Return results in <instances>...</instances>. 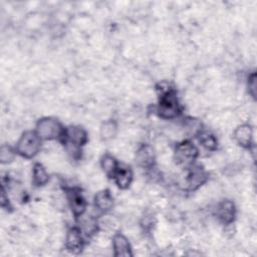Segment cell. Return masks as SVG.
Segmentation results:
<instances>
[{
    "instance_id": "obj_1",
    "label": "cell",
    "mask_w": 257,
    "mask_h": 257,
    "mask_svg": "<svg viewBox=\"0 0 257 257\" xmlns=\"http://www.w3.org/2000/svg\"><path fill=\"white\" fill-rule=\"evenodd\" d=\"M157 90L159 93V115L165 119L177 117L181 112V108L174 86L166 81H163L157 85Z\"/></svg>"
},
{
    "instance_id": "obj_2",
    "label": "cell",
    "mask_w": 257,
    "mask_h": 257,
    "mask_svg": "<svg viewBox=\"0 0 257 257\" xmlns=\"http://www.w3.org/2000/svg\"><path fill=\"white\" fill-rule=\"evenodd\" d=\"M41 141L35 131H26L21 135L16 144V153L22 158L32 159L39 153Z\"/></svg>"
},
{
    "instance_id": "obj_3",
    "label": "cell",
    "mask_w": 257,
    "mask_h": 257,
    "mask_svg": "<svg viewBox=\"0 0 257 257\" xmlns=\"http://www.w3.org/2000/svg\"><path fill=\"white\" fill-rule=\"evenodd\" d=\"M64 130L65 128L59 122V120L51 116H46L39 119L35 127V132L40 137V139L45 141H62L64 136Z\"/></svg>"
},
{
    "instance_id": "obj_4",
    "label": "cell",
    "mask_w": 257,
    "mask_h": 257,
    "mask_svg": "<svg viewBox=\"0 0 257 257\" xmlns=\"http://www.w3.org/2000/svg\"><path fill=\"white\" fill-rule=\"evenodd\" d=\"M199 156L198 148L190 141H183L177 145L174 153L175 161L179 165L191 166Z\"/></svg>"
},
{
    "instance_id": "obj_5",
    "label": "cell",
    "mask_w": 257,
    "mask_h": 257,
    "mask_svg": "<svg viewBox=\"0 0 257 257\" xmlns=\"http://www.w3.org/2000/svg\"><path fill=\"white\" fill-rule=\"evenodd\" d=\"M64 145L81 148L87 143V133L79 125H70L65 127L62 139Z\"/></svg>"
},
{
    "instance_id": "obj_6",
    "label": "cell",
    "mask_w": 257,
    "mask_h": 257,
    "mask_svg": "<svg viewBox=\"0 0 257 257\" xmlns=\"http://www.w3.org/2000/svg\"><path fill=\"white\" fill-rule=\"evenodd\" d=\"M207 180H208V175L201 166L191 165L185 178V184H186L187 190L196 191L202 185H204L207 182Z\"/></svg>"
},
{
    "instance_id": "obj_7",
    "label": "cell",
    "mask_w": 257,
    "mask_h": 257,
    "mask_svg": "<svg viewBox=\"0 0 257 257\" xmlns=\"http://www.w3.org/2000/svg\"><path fill=\"white\" fill-rule=\"evenodd\" d=\"M66 194H67V199H68L71 212L74 215V217L78 218L82 216L86 211L87 203L84 197L82 196L80 190L76 188H70V189H67Z\"/></svg>"
},
{
    "instance_id": "obj_8",
    "label": "cell",
    "mask_w": 257,
    "mask_h": 257,
    "mask_svg": "<svg viewBox=\"0 0 257 257\" xmlns=\"http://www.w3.org/2000/svg\"><path fill=\"white\" fill-rule=\"evenodd\" d=\"M65 248L73 254L80 253L84 248V239L79 227H71L65 236Z\"/></svg>"
},
{
    "instance_id": "obj_9",
    "label": "cell",
    "mask_w": 257,
    "mask_h": 257,
    "mask_svg": "<svg viewBox=\"0 0 257 257\" xmlns=\"http://www.w3.org/2000/svg\"><path fill=\"white\" fill-rule=\"evenodd\" d=\"M135 162L143 169H152L156 163V154L153 147L148 144L141 145L136 152Z\"/></svg>"
},
{
    "instance_id": "obj_10",
    "label": "cell",
    "mask_w": 257,
    "mask_h": 257,
    "mask_svg": "<svg viewBox=\"0 0 257 257\" xmlns=\"http://www.w3.org/2000/svg\"><path fill=\"white\" fill-rule=\"evenodd\" d=\"M216 216L218 220L224 225H230L234 222L236 217V208L232 201L223 200L216 208Z\"/></svg>"
},
{
    "instance_id": "obj_11",
    "label": "cell",
    "mask_w": 257,
    "mask_h": 257,
    "mask_svg": "<svg viewBox=\"0 0 257 257\" xmlns=\"http://www.w3.org/2000/svg\"><path fill=\"white\" fill-rule=\"evenodd\" d=\"M112 249L115 257H131L133 256L132 246L127 238L121 234L116 233L112 237Z\"/></svg>"
},
{
    "instance_id": "obj_12",
    "label": "cell",
    "mask_w": 257,
    "mask_h": 257,
    "mask_svg": "<svg viewBox=\"0 0 257 257\" xmlns=\"http://www.w3.org/2000/svg\"><path fill=\"white\" fill-rule=\"evenodd\" d=\"M234 140L242 148L250 149L253 140V130L251 125L247 123L238 125L234 131Z\"/></svg>"
},
{
    "instance_id": "obj_13",
    "label": "cell",
    "mask_w": 257,
    "mask_h": 257,
    "mask_svg": "<svg viewBox=\"0 0 257 257\" xmlns=\"http://www.w3.org/2000/svg\"><path fill=\"white\" fill-rule=\"evenodd\" d=\"M113 198L109 190L103 189L98 191L94 196V205L100 212L106 213L113 207Z\"/></svg>"
},
{
    "instance_id": "obj_14",
    "label": "cell",
    "mask_w": 257,
    "mask_h": 257,
    "mask_svg": "<svg viewBox=\"0 0 257 257\" xmlns=\"http://www.w3.org/2000/svg\"><path fill=\"white\" fill-rule=\"evenodd\" d=\"M133 171L131 170V168L128 167H121L119 166L118 169L116 170L115 174L113 175L112 179L114 180L115 185L121 189V190H125L127 189L132 182H133Z\"/></svg>"
},
{
    "instance_id": "obj_15",
    "label": "cell",
    "mask_w": 257,
    "mask_h": 257,
    "mask_svg": "<svg viewBox=\"0 0 257 257\" xmlns=\"http://www.w3.org/2000/svg\"><path fill=\"white\" fill-rule=\"evenodd\" d=\"M49 181V175L46 169L40 164H34L32 168V183L35 187H43Z\"/></svg>"
},
{
    "instance_id": "obj_16",
    "label": "cell",
    "mask_w": 257,
    "mask_h": 257,
    "mask_svg": "<svg viewBox=\"0 0 257 257\" xmlns=\"http://www.w3.org/2000/svg\"><path fill=\"white\" fill-rule=\"evenodd\" d=\"M78 218H80L79 228L86 236H92L97 232L99 225L95 218L91 216H84V214Z\"/></svg>"
},
{
    "instance_id": "obj_17",
    "label": "cell",
    "mask_w": 257,
    "mask_h": 257,
    "mask_svg": "<svg viewBox=\"0 0 257 257\" xmlns=\"http://www.w3.org/2000/svg\"><path fill=\"white\" fill-rule=\"evenodd\" d=\"M100 167L107 177L112 178L113 175L115 174L116 170L118 169L119 165L113 156H111L109 154H105L102 156V158L100 160Z\"/></svg>"
},
{
    "instance_id": "obj_18",
    "label": "cell",
    "mask_w": 257,
    "mask_h": 257,
    "mask_svg": "<svg viewBox=\"0 0 257 257\" xmlns=\"http://www.w3.org/2000/svg\"><path fill=\"white\" fill-rule=\"evenodd\" d=\"M117 134V123L113 119L104 121L99 128V136L102 141H110L115 138Z\"/></svg>"
},
{
    "instance_id": "obj_19",
    "label": "cell",
    "mask_w": 257,
    "mask_h": 257,
    "mask_svg": "<svg viewBox=\"0 0 257 257\" xmlns=\"http://www.w3.org/2000/svg\"><path fill=\"white\" fill-rule=\"evenodd\" d=\"M200 144L209 151H215L217 149V140L216 138L207 132H200L198 134Z\"/></svg>"
},
{
    "instance_id": "obj_20",
    "label": "cell",
    "mask_w": 257,
    "mask_h": 257,
    "mask_svg": "<svg viewBox=\"0 0 257 257\" xmlns=\"http://www.w3.org/2000/svg\"><path fill=\"white\" fill-rule=\"evenodd\" d=\"M16 150L11 148L9 145H2L0 148V162L3 165L10 164L14 161L16 156Z\"/></svg>"
},
{
    "instance_id": "obj_21",
    "label": "cell",
    "mask_w": 257,
    "mask_h": 257,
    "mask_svg": "<svg viewBox=\"0 0 257 257\" xmlns=\"http://www.w3.org/2000/svg\"><path fill=\"white\" fill-rule=\"evenodd\" d=\"M247 86H248V91L249 94L255 98L256 97V73L253 72L248 76V81H247Z\"/></svg>"
},
{
    "instance_id": "obj_22",
    "label": "cell",
    "mask_w": 257,
    "mask_h": 257,
    "mask_svg": "<svg viewBox=\"0 0 257 257\" xmlns=\"http://www.w3.org/2000/svg\"><path fill=\"white\" fill-rule=\"evenodd\" d=\"M0 205L3 209H9L10 208V202L8 199V196L6 195V191L4 189V186L1 187V201Z\"/></svg>"
}]
</instances>
